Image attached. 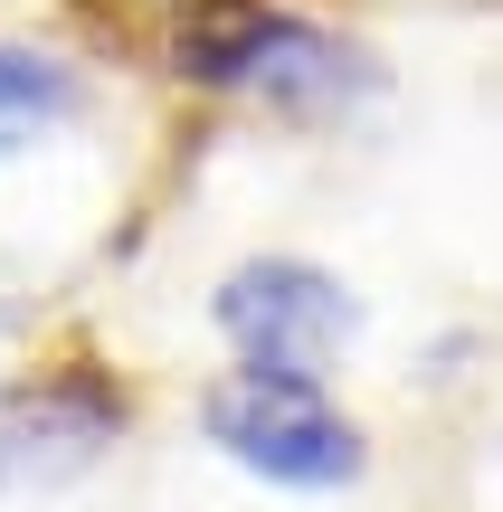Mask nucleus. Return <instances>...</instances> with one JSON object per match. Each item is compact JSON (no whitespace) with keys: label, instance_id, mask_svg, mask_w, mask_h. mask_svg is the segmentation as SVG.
Instances as JSON below:
<instances>
[{"label":"nucleus","instance_id":"nucleus-1","mask_svg":"<svg viewBox=\"0 0 503 512\" xmlns=\"http://www.w3.org/2000/svg\"><path fill=\"white\" fill-rule=\"evenodd\" d=\"M181 76L228 95H257L276 114H333L352 95L380 86V67L352 48V38L314 29L304 10H276V0H200L181 19Z\"/></svg>","mask_w":503,"mask_h":512},{"label":"nucleus","instance_id":"nucleus-2","mask_svg":"<svg viewBox=\"0 0 503 512\" xmlns=\"http://www.w3.org/2000/svg\"><path fill=\"white\" fill-rule=\"evenodd\" d=\"M200 437L238 475L276 494H342L371 475V437L323 380H276V370H219L200 389Z\"/></svg>","mask_w":503,"mask_h":512},{"label":"nucleus","instance_id":"nucleus-3","mask_svg":"<svg viewBox=\"0 0 503 512\" xmlns=\"http://www.w3.org/2000/svg\"><path fill=\"white\" fill-rule=\"evenodd\" d=\"M209 323L238 351V370H276V380H323L333 389L342 351L361 342V294L342 285L314 256H247V266L219 275L209 294Z\"/></svg>","mask_w":503,"mask_h":512},{"label":"nucleus","instance_id":"nucleus-4","mask_svg":"<svg viewBox=\"0 0 503 512\" xmlns=\"http://www.w3.org/2000/svg\"><path fill=\"white\" fill-rule=\"evenodd\" d=\"M124 389L105 370H38L0 389V494H67L114 456Z\"/></svg>","mask_w":503,"mask_h":512},{"label":"nucleus","instance_id":"nucleus-5","mask_svg":"<svg viewBox=\"0 0 503 512\" xmlns=\"http://www.w3.org/2000/svg\"><path fill=\"white\" fill-rule=\"evenodd\" d=\"M76 105H86L76 67H57V57H38V48H0V152H10L19 133H57Z\"/></svg>","mask_w":503,"mask_h":512}]
</instances>
